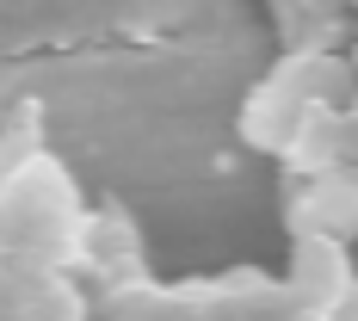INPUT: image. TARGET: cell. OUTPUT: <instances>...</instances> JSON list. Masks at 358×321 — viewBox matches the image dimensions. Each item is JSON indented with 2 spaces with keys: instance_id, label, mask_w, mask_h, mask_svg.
<instances>
[{
  "instance_id": "2",
  "label": "cell",
  "mask_w": 358,
  "mask_h": 321,
  "mask_svg": "<svg viewBox=\"0 0 358 321\" xmlns=\"http://www.w3.org/2000/svg\"><path fill=\"white\" fill-rule=\"evenodd\" d=\"M340 321H358V285L340 290Z\"/></svg>"
},
{
  "instance_id": "1",
  "label": "cell",
  "mask_w": 358,
  "mask_h": 321,
  "mask_svg": "<svg viewBox=\"0 0 358 321\" xmlns=\"http://www.w3.org/2000/svg\"><path fill=\"white\" fill-rule=\"evenodd\" d=\"M303 229H309V235H315V229H358V198L346 185H322L315 211H303Z\"/></svg>"
}]
</instances>
